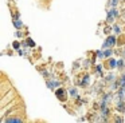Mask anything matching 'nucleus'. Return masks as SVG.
Masks as SVG:
<instances>
[{
	"instance_id": "nucleus-1",
	"label": "nucleus",
	"mask_w": 125,
	"mask_h": 123,
	"mask_svg": "<svg viewBox=\"0 0 125 123\" xmlns=\"http://www.w3.org/2000/svg\"><path fill=\"white\" fill-rule=\"evenodd\" d=\"M4 122H6V123H23V120L20 119V118L15 116V118H10V119H6Z\"/></svg>"
},
{
	"instance_id": "nucleus-2",
	"label": "nucleus",
	"mask_w": 125,
	"mask_h": 123,
	"mask_svg": "<svg viewBox=\"0 0 125 123\" xmlns=\"http://www.w3.org/2000/svg\"><path fill=\"white\" fill-rule=\"evenodd\" d=\"M114 43H116V39H114L113 36H109L108 39H106V43H105L104 47H110V45H113Z\"/></svg>"
},
{
	"instance_id": "nucleus-3",
	"label": "nucleus",
	"mask_w": 125,
	"mask_h": 123,
	"mask_svg": "<svg viewBox=\"0 0 125 123\" xmlns=\"http://www.w3.org/2000/svg\"><path fill=\"white\" fill-rule=\"evenodd\" d=\"M14 24H15V27H16V28H20V27H22V23H20V20H15Z\"/></svg>"
},
{
	"instance_id": "nucleus-4",
	"label": "nucleus",
	"mask_w": 125,
	"mask_h": 123,
	"mask_svg": "<svg viewBox=\"0 0 125 123\" xmlns=\"http://www.w3.org/2000/svg\"><path fill=\"white\" fill-rule=\"evenodd\" d=\"M112 55V50H108V51H105V56L108 58V56H110Z\"/></svg>"
},
{
	"instance_id": "nucleus-5",
	"label": "nucleus",
	"mask_w": 125,
	"mask_h": 123,
	"mask_svg": "<svg viewBox=\"0 0 125 123\" xmlns=\"http://www.w3.org/2000/svg\"><path fill=\"white\" fill-rule=\"evenodd\" d=\"M110 67H116V62L114 60H110Z\"/></svg>"
},
{
	"instance_id": "nucleus-6",
	"label": "nucleus",
	"mask_w": 125,
	"mask_h": 123,
	"mask_svg": "<svg viewBox=\"0 0 125 123\" xmlns=\"http://www.w3.org/2000/svg\"><path fill=\"white\" fill-rule=\"evenodd\" d=\"M114 31H116L117 34H118V32H120V28H118V27H114Z\"/></svg>"
}]
</instances>
